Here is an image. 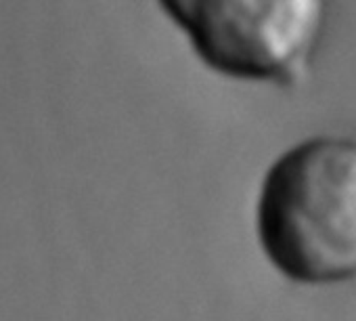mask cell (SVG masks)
Returning <instances> with one entry per match:
<instances>
[{"label":"cell","mask_w":356,"mask_h":321,"mask_svg":"<svg viewBox=\"0 0 356 321\" xmlns=\"http://www.w3.org/2000/svg\"><path fill=\"white\" fill-rule=\"evenodd\" d=\"M256 235L293 283L356 279V132H316L273 159L256 198Z\"/></svg>","instance_id":"obj_1"},{"label":"cell","mask_w":356,"mask_h":321,"mask_svg":"<svg viewBox=\"0 0 356 321\" xmlns=\"http://www.w3.org/2000/svg\"><path fill=\"white\" fill-rule=\"evenodd\" d=\"M214 74L250 84L300 86L318 51L327 0H157Z\"/></svg>","instance_id":"obj_2"}]
</instances>
